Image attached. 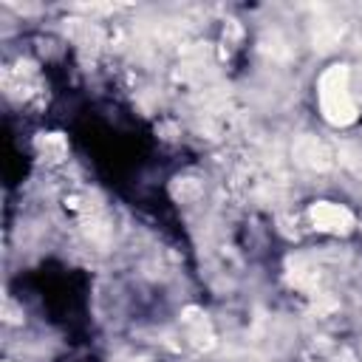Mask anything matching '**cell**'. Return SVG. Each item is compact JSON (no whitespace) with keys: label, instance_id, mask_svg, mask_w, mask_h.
Masks as SVG:
<instances>
[{"label":"cell","instance_id":"cell-1","mask_svg":"<svg viewBox=\"0 0 362 362\" xmlns=\"http://www.w3.org/2000/svg\"><path fill=\"white\" fill-rule=\"evenodd\" d=\"M320 107L331 124H351L356 119V105L348 90L345 65H334L320 76Z\"/></svg>","mask_w":362,"mask_h":362},{"label":"cell","instance_id":"cell-2","mask_svg":"<svg viewBox=\"0 0 362 362\" xmlns=\"http://www.w3.org/2000/svg\"><path fill=\"white\" fill-rule=\"evenodd\" d=\"M311 221L317 229L322 232H348L354 226V215L339 206V204H331V201H320L311 206Z\"/></svg>","mask_w":362,"mask_h":362},{"label":"cell","instance_id":"cell-3","mask_svg":"<svg viewBox=\"0 0 362 362\" xmlns=\"http://www.w3.org/2000/svg\"><path fill=\"white\" fill-rule=\"evenodd\" d=\"M294 158L303 164V167H311V170H325L331 167V150L317 141L314 136H303L297 144H294Z\"/></svg>","mask_w":362,"mask_h":362},{"label":"cell","instance_id":"cell-4","mask_svg":"<svg viewBox=\"0 0 362 362\" xmlns=\"http://www.w3.org/2000/svg\"><path fill=\"white\" fill-rule=\"evenodd\" d=\"M37 147L42 150V156H45L48 161H59V158L65 156V141H62L59 136H45V139L37 141Z\"/></svg>","mask_w":362,"mask_h":362},{"label":"cell","instance_id":"cell-5","mask_svg":"<svg viewBox=\"0 0 362 362\" xmlns=\"http://www.w3.org/2000/svg\"><path fill=\"white\" fill-rule=\"evenodd\" d=\"M198 192V187L195 184H189V178H184L178 187H175V195H181V198H187V195H195Z\"/></svg>","mask_w":362,"mask_h":362}]
</instances>
